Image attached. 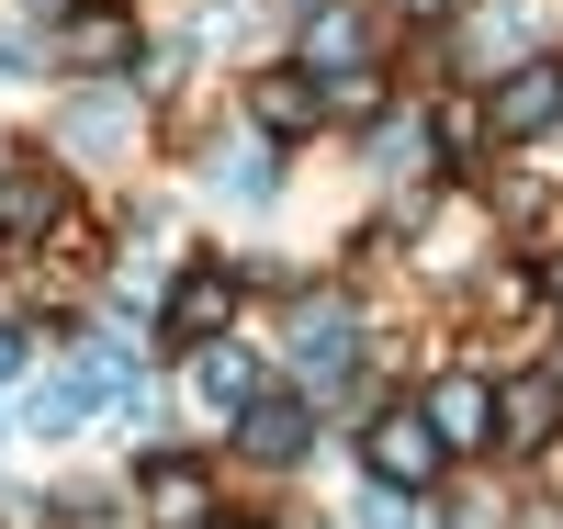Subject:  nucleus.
<instances>
[{
	"mask_svg": "<svg viewBox=\"0 0 563 529\" xmlns=\"http://www.w3.org/2000/svg\"><path fill=\"white\" fill-rule=\"evenodd\" d=\"M225 316H238V271H225V260H192V271L169 282V305H158V327H169L180 350H214Z\"/></svg>",
	"mask_w": 563,
	"mask_h": 529,
	"instance_id": "obj_1",
	"label": "nucleus"
},
{
	"mask_svg": "<svg viewBox=\"0 0 563 529\" xmlns=\"http://www.w3.org/2000/svg\"><path fill=\"white\" fill-rule=\"evenodd\" d=\"M485 124H496V135H519V147H530V135H552V124H563V57H519V68L496 79Z\"/></svg>",
	"mask_w": 563,
	"mask_h": 529,
	"instance_id": "obj_2",
	"label": "nucleus"
},
{
	"mask_svg": "<svg viewBox=\"0 0 563 529\" xmlns=\"http://www.w3.org/2000/svg\"><path fill=\"white\" fill-rule=\"evenodd\" d=\"M361 451H372V473H384L395 496H417V485H429V473L451 462V451H440V428L417 417V406H384V417H372V440H361Z\"/></svg>",
	"mask_w": 563,
	"mask_h": 529,
	"instance_id": "obj_3",
	"label": "nucleus"
},
{
	"mask_svg": "<svg viewBox=\"0 0 563 529\" xmlns=\"http://www.w3.org/2000/svg\"><path fill=\"white\" fill-rule=\"evenodd\" d=\"M417 417L440 428V451H496V383L485 372H440Z\"/></svg>",
	"mask_w": 563,
	"mask_h": 529,
	"instance_id": "obj_4",
	"label": "nucleus"
},
{
	"mask_svg": "<svg viewBox=\"0 0 563 529\" xmlns=\"http://www.w3.org/2000/svg\"><path fill=\"white\" fill-rule=\"evenodd\" d=\"M496 440L507 451H552L563 440V372H507L496 383Z\"/></svg>",
	"mask_w": 563,
	"mask_h": 529,
	"instance_id": "obj_5",
	"label": "nucleus"
},
{
	"mask_svg": "<svg viewBox=\"0 0 563 529\" xmlns=\"http://www.w3.org/2000/svg\"><path fill=\"white\" fill-rule=\"evenodd\" d=\"M249 113H260L271 147H282V135H316V124H327V79H316V68H260V79H249Z\"/></svg>",
	"mask_w": 563,
	"mask_h": 529,
	"instance_id": "obj_6",
	"label": "nucleus"
},
{
	"mask_svg": "<svg viewBox=\"0 0 563 529\" xmlns=\"http://www.w3.org/2000/svg\"><path fill=\"white\" fill-rule=\"evenodd\" d=\"M350 361H361V316L350 305H305L294 316V372L327 395V383H350Z\"/></svg>",
	"mask_w": 563,
	"mask_h": 529,
	"instance_id": "obj_7",
	"label": "nucleus"
},
{
	"mask_svg": "<svg viewBox=\"0 0 563 529\" xmlns=\"http://www.w3.org/2000/svg\"><path fill=\"white\" fill-rule=\"evenodd\" d=\"M57 214H68V180L57 169H0V249H34Z\"/></svg>",
	"mask_w": 563,
	"mask_h": 529,
	"instance_id": "obj_8",
	"label": "nucleus"
},
{
	"mask_svg": "<svg viewBox=\"0 0 563 529\" xmlns=\"http://www.w3.org/2000/svg\"><path fill=\"white\" fill-rule=\"evenodd\" d=\"M147 529H214L203 462H147Z\"/></svg>",
	"mask_w": 563,
	"mask_h": 529,
	"instance_id": "obj_9",
	"label": "nucleus"
},
{
	"mask_svg": "<svg viewBox=\"0 0 563 529\" xmlns=\"http://www.w3.org/2000/svg\"><path fill=\"white\" fill-rule=\"evenodd\" d=\"M238 440H249V462H305L316 417H305L294 395H260V406H238Z\"/></svg>",
	"mask_w": 563,
	"mask_h": 529,
	"instance_id": "obj_10",
	"label": "nucleus"
},
{
	"mask_svg": "<svg viewBox=\"0 0 563 529\" xmlns=\"http://www.w3.org/2000/svg\"><path fill=\"white\" fill-rule=\"evenodd\" d=\"M124 57H135V12H113V0L68 12V68H124Z\"/></svg>",
	"mask_w": 563,
	"mask_h": 529,
	"instance_id": "obj_11",
	"label": "nucleus"
},
{
	"mask_svg": "<svg viewBox=\"0 0 563 529\" xmlns=\"http://www.w3.org/2000/svg\"><path fill=\"white\" fill-rule=\"evenodd\" d=\"M192 383H203V406H225V417H238V406H260V361H249L238 339H214V350L192 361Z\"/></svg>",
	"mask_w": 563,
	"mask_h": 529,
	"instance_id": "obj_12",
	"label": "nucleus"
},
{
	"mask_svg": "<svg viewBox=\"0 0 563 529\" xmlns=\"http://www.w3.org/2000/svg\"><path fill=\"white\" fill-rule=\"evenodd\" d=\"M214 191H225V203H271V147H225L214 158Z\"/></svg>",
	"mask_w": 563,
	"mask_h": 529,
	"instance_id": "obj_13",
	"label": "nucleus"
},
{
	"mask_svg": "<svg viewBox=\"0 0 563 529\" xmlns=\"http://www.w3.org/2000/svg\"><path fill=\"white\" fill-rule=\"evenodd\" d=\"M305 68H339V79H350V68H361V23H350V12H327V23L305 34Z\"/></svg>",
	"mask_w": 563,
	"mask_h": 529,
	"instance_id": "obj_14",
	"label": "nucleus"
},
{
	"mask_svg": "<svg viewBox=\"0 0 563 529\" xmlns=\"http://www.w3.org/2000/svg\"><path fill=\"white\" fill-rule=\"evenodd\" d=\"M417 158H429V124H384L372 135V169L384 180H417Z\"/></svg>",
	"mask_w": 563,
	"mask_h": 529,
	"instance_id": "obj_15",
	"label": "nucleus"
},
{
	"mask_svg": "<svg viewBox=\"0 0 563 529\" xmlns=\"http://www.w3.org/2000/svg\"><path fill=\"white\" fill-rule=\"evenodd\" d=\"M113 135H124V102H113V90H102V102H79V113H68V147H113Z\"/></svg>",
	"mask_w": 563,
	"mask_h": 529,
	"instance_id": "obj_16",
	"label": "nucleus"
},
{
	"mask_svg": "<svg viewBox=\"0 0 563 529\" xmlns=\"http://www.w3.org/2000/svg\"><path fill=\"white\" fill-rule=\"evenodd\" d=\"M361 529H417V518H406V507H395V485H384V496L361 507Z\"/></svg>",
	"mask_w": 563,
	"mask_h": 529,
	"instance_id": "obj_17",
	"label": "nucleus"
},
{
	"mask_svg": "<svg viewBox=\"0 0 563 529\" xmlns=\"http://www.w3.org/2000/svg\"><path fill=\"white\" fill-rule=\"evenodd\" d=\"M23 372V327H0V383H12Z\"/></svg>",
	"mask_w": 563,
	"mask_h": 529,
	"instance_id": "obj_18",
	"label": "nucleus"
},
{
	"mask_svg": "<svg viewBox=\"0 0 563 529\" xmlns=\"http://www.w3.org/2000/svg\"><path fill=\"white\" fill-rule=\"evenodd\" d=\"M406 12H451V0H406Z\"/></svg>",
	"mask_w": 563,
	"mask_h": 529,
	"instance_id": "obj_19",
	"label": "nucleus"
},
{
	"mask_svg": "<svg viewBox=\"0 0 563 529\" xmlns=\"http://www.w3.org/2000/svg\"><path fill=\"white\" fill-rule=\"evenodd\" d=\"M552 294H563V260H552Z\"/></svg>",
	"mask_w": 563,
	"mask_h": 529,
	"instance_id": "obj_20",
	"label": "nucleus"
}]
</instances>
